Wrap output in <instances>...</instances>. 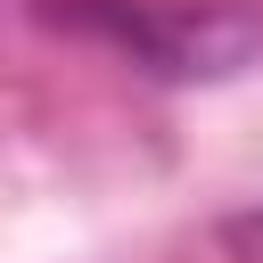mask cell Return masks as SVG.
I'll return each instance as SVG.
<instances>
[{"mask_svg":"<svg viewBox=\"0 0 263 263\" xmlns=\"http://www.w3.org/2000/svg\"><path fill=\"white\" fill-rule=\"evenodd\" d=\"M58 16H74L82 33H107L123 58H140L148 74H164V82H189V74H230L255 41H263V25L255 16H238V8H222V0H74V8H58Z\"/></svg>","mask_w":263,"mask_h":263,"instance_id":"cell-1","label":"cell"},{"mask_svg":"<svg viewBox=\"0 0 263 263\" xmlns=\"http://www.w3.org/2000/svg\"><path fill=\"white\" fill-rule=\"evenodd\" d=\"M230 255H238V263H263V205L230 222Z\"/></svg>","mask_w":263,"mask_h":263,"instance_id":"cell-2","label":"cell"}]
</instances>
